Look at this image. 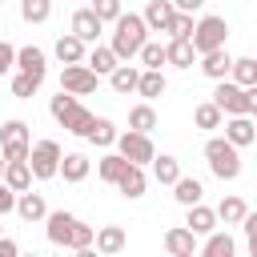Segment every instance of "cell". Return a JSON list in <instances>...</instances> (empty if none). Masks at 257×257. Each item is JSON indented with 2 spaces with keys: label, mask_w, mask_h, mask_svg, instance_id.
<instances>
[{
  "label": "cell",
  "mask_w": 257,
  "mask_h": 257,
  "mask_svg": "<svg viewBox=\"0 0 257 257\" xmlns=\"http://www.w3.org/2000/svg\"><path fill=\"white\" fill-rule=\"evenodd\" d=\"M245 92H249V116H257V84H249Z\"/></svg>",
  "instance_id": "48"
},
{
  "label": "cell",
  "mask_w": 257,
  "mask_h": 257,
  "mask_svg": "<svg viewBox=\"0 0 257 257\" xmlns=\"http://www.w3.org/2000/svg\"><path fill=\"white\" fill-rule=\"evenodd\" d=\"M16 253H20V245L8 241V237H0V257H16Z\"/></svg>",
  "instance_id": "47"
},
{
  "label": "cell",
  "mask_w": 257,
  "mask_h": 257,
  "mask_svg": "<svg viewBox=\"0 0 257 257\" xmlns=\"http://www.w3.org/2000/svg\"><path fill=\"white\" fill-rule=\"evenodd\" d=\"M44 221H48V241L68 249V237H72V225H76V217H72V213H64V209H56V213H48Z\"/></svg>",
  "instance_id": "20"
},
{
  "label": "cell",
  "mask_w": 257,
  "mask_h": 257,
  "mask_svg": "<svg viewBox=\"0 0 257 257\" xmlns=\"http://www.w3.org/2000/svg\"><path fill=\"white\" fill-rule=\"evenodd\" d=\"M173 197L189 209V205H197L201 197H205V189H201V181L197 177H177V185H173Z\"/></svg>",
  "instance_id": "31"
},
{
  "label": "cell",
  "mask_w": 257,
  "mask_h": 257,
  "mask_svg": "<svg viewBox=\"0 0 257 257\" xmlns=\"http://www.w3.org/2000/svg\"><path fill=\"white\" fill-rule=\"evenodd\" d=\"M137 92H141L145 100L161 96V92H165V72H161V68H145V72H141V84H137Z\"/></svg>",
  "instance_id": "34"
},
{
  "label": "cell",
  "mask_w": 257,
  "mask_h": 257,
  "mask_svg": "<svg viewBox=\"0 0 257 257\" xmlns=\"http://www.w3.org/2000/svg\"><path fill=\"white\" fill-rule=\"evenodd\" d=\"M116 189L128 197V201H137V197H145V189H149V177H145V169L137 165V161H128V169L120 173V181H116Z\"/></svg>",
  "instance_id": "15"
},
{
  "label": "cell",
  "mask_w": 257,
  "mask_h": 257,
  "mask_svg": "<svg viewBox=\"0 0 257 257\" xmlns=\"http://www.w3.org/2000/svg\"><path fill=\"white\" fill-rule=\"evenodd\" d=\"M241 229H245V237H249V257H257V213H245Z\"/></svg>",
  "instance_id": "44"
},
{
  "label": "cell",
  "mask_w": 257,
  "mask_h": 257,
  "mask_svg": "<svg viewBox=\"0 0 257 257\" xmlns=\"http://www.w3.org/2000/svg\"><path fill=\"white\" fill-rule=\"evenodd\" d=\"M60 145L52 141V137H44V141H36L32 145V153H28V165H32V177L36 181H52L56 173H60Z\"/></svg>",
  "instance_id": "5"
},
{
  "label": "cell",
  "mask_w": 257,
  "mask_h": 257,
  "mask_svg": "<svg viewBox=\"0 0 257 257\" xmlns=\"http://www.w3.org/2000/svg\"><path fill=\"white\" fill-rule=\"evenodd\" d=\"M12 64H16V48H12L8 40H0V76H4Z\"/></svg>",
  "instance_id": "45"
},
{
  "label": "cell",
  "mask_w": 257,
  "mask_h": 257,
  "mask_svg": "<svg viewBox=\"0 0 257 257\" xmlns=\"http://www.w3.org/2000/svg\"><path fill=\"white\" fill-rule=\"evenodd\" d=\"M141 16H145L149 32H169V24H173V16H177V4H173V0H149Z\"/></svg>",
  "instance_id": "11"
},
{
  "label": "cell",
  "mask_w": 257,
  "mask_h": 257,
  "mask_svg": "<svg viewBox=\"0 0 257 257\" xmlns=\"http://www.w3.org/2000/svg\"><path fill=\"white\" fill-rule=\"evenodd\" d=\"M4 169H8V157H4V153H0V177H4Z\"/></svg>",
  "instance_id": "49"
},
{
  "label": "cell",
  "mask_w": 257,
  "mask_h": 257,
  "mask_svg": "<svg viewBox=\"0 0 257 257\" xmlns=\"http://www.w3.org/2000/svg\"><path fill=\"white\" fill-rule=\"evenodd\" d=\"M128 128H137V133H153L157 128V108L145 100V104H133L128 108Z\"/></svg>",
  "instance_id": "29"
},
{
  "label": "cell",
  "mask_w": 257,
  "mask_h": 257,
  "mask_svg": "<svg viewBox=\"0 0 257 257\" xmlns=\"http://www.w3.org/2000/svg\"><path fill=\"white\" fill-rule=\"evenodd\" d=\"M177 4V12H201L205 8V0H173Z\"/></svg>",
  "instance_id": "46"
},
{
  "label": "cell",
  "mask_w": 257,
  "mask_h": 257,
  "mask_svg": "<svg viewBox=\"0 0 257 257\" xmlns=\"http://www.w3.org/2000/svg\"><path fill=\"white\" fill-rule=\"evenodd\" d=\"M108 84H112V92H120V96H128V92H137V84H141V68H133V64H116L112 72H108Z\"/></svg>",
  "instance_id": "22"
},
{
  "label": "cell",
  "mask_w": 257,
  "mask_h": 257,
  "mask_svg": "<svg viewBox=\"0 0 257 257\" xmlns=\"http://www.w3.org/2000/svg\"><path fill=\"white\" fill-rule=\"evenodd\" d=\"M88 169H92V165H88L84 153H64V157H60V177H64L68 185H80V181L88 177Z\"/></svg>",
  "instance_id": "23"
},
{
  "label": "cell",
  "mask_w": 257,
  "mask_h": 257,
  "mask_svg": "<svg viewBox=\"0 0 257 257\" xmlns=\"http://www.w3.org/2000/svg\"><path fill=\"white\" fill-rule=\"evenodd\" d=\"M12 209H16V189L0 177V217H4V213H12Z\"/></svg>",
  "instance_id": "43"
},
{
  "label": "cell",
  "mask_w": 257,
  "mask_h": 257,
  "mask_svg": "<svg viewBox=\"0 0 257 257\" xmlns=\"http://www.w3.org/2000/svg\"><path fill=\"white\" fill-rule=\"evenodd\" d=\"M205 161H209L217 181H237L241 177V153H237V145L229 137H213L205 145Z\"/></svg>",
  "instance_id": "3"
},
{
  "label": "cell",
  "mask_w": 257,
  "mask_h": 257,
  "mask_svg": "<svg viewBox=\"0 0 257 257\" xmlns=\"http://www.w3.org/2000/svg\"><path fill=\"white\" fill-rule=\"evenodd\" d=\"M16 213H20V221L32 225V221H44V217H48V205H44L40 193H28V189H24V193H16Z\"/></svg>",
  "instance_id": "18"
},
{
  "label": "cell",
  "mask_w": 257,
  "mask_h": 257,
  "mask_svg": "<svg viewBox=\"0 0 257 257\" xmlns=\"http://www.w3.org/2000/svg\"><path fill=\"white\" fill-rule=\"evenodd\" d=\"M245 213H249V205H245L241 197H225V201L217 205V221H225V225H241Z\"/></svg>",
  "instance_id": "33"
},
{
  "label": "cell",
  "mask_w": 257,
  "mask_h": 257,
  "mask_svg": "<svg viewBox=\"0 0 257 257\" xmlns=\"http://www.w3.org/2000/svg\"><path fill=\"white\" fill-rule=\"evenodd\" d=\"M201 72H205L209 80H225V76L233 72V56H229L225 48H213V52H205V56H201Z\"/></svg>",
  "instance_id": "17"
},
{
  "label": "cell",
  "mask_w": 257,
  "mask_h": 257,
  "mask_svg": "<svg viewBox=\"0 0 257 257\" xmlns=\"http://www.w3.org/2000/svg\"><path fill=\"white\" fill-rule=\"evenodd\" d=\"M52 52H56L60 64H80V60H88V44H84L76 32H64V36L52 44Z\"/></svg>",
  "instance_id": "13"
},
{
  "label": "cell",
  "mask_w": 257,
  "mask_h": 257,
  "mask_svg": "<svg viewBox=\"0 0 257 257\" xmlns=\"http://www.w3.org/2000/svg\"><path fill=\"white\" fill-rule=\"evenodd\" d=\"M16 68H20V72H32V76H44V72H48V56H44V48H36V44L16 48Z\"/></svg>",
  "instance_id": "16"
},
{
  "label": "cell",
  "mask_w": 257,
  "mask_h": 257,
  "mask_svg": "<svg viewBox=\"0 0 257 257\" xmlns=\"http://www.w3.org/2000/svg\"><path fill=\"white\" fill-rule=\"evenodd\" d=\"M124 169H128V157H124V153H104V157L96 161V177L108 181V185H116Z\"/></svg>",
  "instance_id": "24"
},
{
  "label": "cell",
  "mask_w": 257,
  "mask_h": 257,
  "mask_svg": "<svg viewBox=\"0 0 257 257\" xmlns=\"http://www.w3.org/2000/svg\"><path fill=\"white\" fill-rule=\"evenodd\" d=\"M225 137H229L237 149H245V145H253V141H257V120H253L249 112H237V116H229V120H225Z\"/></svg>",
  "instance_id": "12"
},
{
  "label": "cell",
  "mask_w": 257,
  "mask_h": 257,
  "mask_svg": "<svg viewBox=\"0 0 257 257\" xmlns=\"http://www.w3.org/2000/svg\"><path fill=\"white\" fill-rule=\"evenodd\" d=\"M233 249H237V245H233V237H229V233H209V241L201 245V253H205V257H233Z\"/></svg>",
  "instance_id": "37"
},
{
  "label": "cell",
  "mask_w": 257,
  "mask_h": 257,
  "mask_svg": "<svg viewBox=\"0 0 257 257\" xmlns=\"http://www.w3.org/2000/svg\"><path fill=\"white\" fill-rule=\"evenodd\" d=\"M241 88H249V84H257V56H237L233 60V72H229Z\"/></svg>",
  "instance_id": "35"
},
{
  "label": "cell",
  "mask_w": 257,
  "mask_h": 257,
  "mask_svg": "<svg viewBox=\"0 0 257 257\" xmlns=\"http://www.w3.org/2000/svg\"><path fill=\"white\" fill-rule=\"evenodd\" d=\"M40 84H44V76H32V72H16V76H12V96L28 100V96H36V92H40Z\"/></svg>",
  "instance_id": "36"
},
{
  "label": "cell",
  "mask_w": 257,
  "mask_h": 257,
  "mask_svg": "<svg viewBox=\"0 0 257 257\" xmlns=\"http://www.w3.org/2000/svg\"><path fill=\"white\" fill-rule=\"evenodd\" d=\"M116 153H124V157H128V161H137V165H149V161L157 157V149H153L149 133H137V128H128V133H120V137H116Z\"/></svg>",
  "instance_id": "9"
},
{
  "label": "cell",
  "mask_w": 257,
  "mask_h": 257,
  "mask_svg": "<svg viewBox=\"0 0 257 257\" xmlns=\"http://www.w3.org/2000/svg\"><path fill=\"white\" fill-rule=\"evenodd\" d=\"M165 56H169V64H173V68H193V60H197V48H193V40H185V36H173V40L165 44Z\"/></svg>",
  "instance_id": "21"
},
{
  "label": "cell",
  "mask_w": 257,
  "mask_h": 257,
  "mask_svg": "<svg viewBox=\"0 0 257 257\" xmlns=\"http://www.w3.org/2000/svg\"><path fill=\"white\" fill-rule=\"evenodd\" d=\"M165 249H169L173 257H193V253H197V233H193L189 225H173V229L165 233Z\"/></svg>",
  "instance_id": "14"
},
{
  "label": "cell",
  "mask_w": 257,
  "mask_h": 257,
  "mask_svg": "<svg viewBox=\"0 0 257 257\" xmlns=\"http://www.w3.org/2000/svg\"><path fill=\"white\" fill-rule=\"evenodd\" d=\"M225 36H229L225 16H201L197 28H193V48H197V56H205V52H213V48H225Z\"/></svg>",
  "instance_id": "6"
},
{
  "label": "cell",
  "mask_w": 257,
  "mask_h": 257,
  "mask_svg": "<svg viewBox=\"0 0 257 257\" xmlns=\"http://www.w3.org/2000/svg\"><path fill=\"white\" fill-rule=\"evenodd\" d=\"M48 112H52V120H56L64 133H72V137H88L92 112L80 104V96H72V92H64V88H60V96H52Z\"/></svg>",
  "instance_id": "2"
},
{
  "label": "cell",
  "mask_w": 257,
  "mask_h": 257,
  "mask_svg": "<svg viewBox=\"0 0 257 257\" xmlns=\"http://www.w3.org/2000/svg\"><path fill=\"white\" fill-rule=\"evenodd\" d=\"M185 225L197 233V237H209L213 229H217V209H209V205H189V217H185Z\"/></svg>",
  "instance_id": "19"
},
{
  "label": "cell",
  "mask_w": 257,
  "mask_h": 257,
  "mask_svg": "<svg viewBox=\"0 0 257 257\" xmlns=\"http://www.w3.org/2000/svg\"><path fill=\"white\" fill-rule=\"evenodd\" d=\"M193 124H197V128H221V124H225V112H221V104H217V100H205V104H197V108H193Z\"/></svg>",
  "instance_id": "28"
},
{
  "label": "cell",
  "mask_w": 257,
  "mask_h": 257,
  "mask_svg": "<svg viewBox=\"0 0 257 257\" xmlns=\"http://www.w3.org/2000/svg\"><path fill=\"white\" fill-rule=\"evenodd\" d=\"M145 32H149L145 16H137V12H120L116 24H112V52H116L120 60L141 56V48H145Z\"/></svg>",
  "instance_id": "1"
},
{
  "label": "cell",
  "mask_w": 257,
  "mask_h": 257,
  "mask_svg": "<svg viewBox=\"0 0 257 257\" xmlns=\"http://www.w3.org/2000/svg\"><path fill=\"white\" fill-rule=\"evenodd\" d=\"M68 28H72V32H76V36H80L84 44H96V40H100V32H104V20H100V16L92 12V8H76V12H72V24H68Z\"/></svg>",
  "instance_id": "10"
},
{
  "label": "cell",
  "mask_w": 257,
  "mask_h": 257,
  "mask_svg": "<svg viewBox=\"0 0 257 257\" xmlns=\"http://www.w3.org/2000/svg\"><path fill=\"white\" fill-rule=\"evenodd\" d=\"M116 64H120V56L112 52V44H92L88 48V68H96L100 76H108Z\"/></svg>",
  "instance_id": "26"
},
{
  "label": "cell",
  "mask_w": 257,
  "mask_h": 257,
  "mask_svg": "<svg viewBox=\"0 0 257 257\" xmlns=\"http://www.w3.org/2000/svg\"><path fill=\"white\" fill-rule=\"evenodd\" d=\"M153 177H157V185H177L181 161L177 157H153Z\"/></svg>",
  "instance_id": "32"
},
{
  "label": "cell",
  "mask_w": 257,
  "mask_h": 257,
  "mask_svg": "<svg viewBox=\"0 0 257 257\" xmlns=\"http://www.w3.org/2000/svg\"><path fill=\"white\" fill-rule=\"evenodd\" d=\"M4 181H8L16 193L32 189V165H28V161H8V169H4Z\"/></svg>",
  "instance_id": "30"
},
{
  "label": "cell",
  "mask_w": 257,
  "mask_h": 257,
  "mask_svg": "<svg viewBox=\"0 0 257 257\" xmlns=\"http://www.w3.org/2000/svg\"><path fill=\"white\" fill-rule=\"evenodd\" d=\"M128 245V237H124V229L120 225H104V229H96V253H120Z\"/></svg>",
  "instance_id": "25"
},
{
  "label": "cell",
  "mask_w": 257,
  "mask_h": 257,
  "mask_svg": "<svg viewBox=\"0 0 257 257\" xmlns=\"http://www.w3.org/2000/svg\"><path fill=\"white\" fill-rule=\"evenodd\" d=\"M116 124L108 120V116H92V124H88V137L84 141H92V145H100V149H108V145H116Z\"/></svg>",
  "instance_id": "27"
},
{
  "label": "cell",
  "mask_w": 257,
  "mask_h": 257,
  "mask_svg": "<svg viewBox=\"0 0 257 257\" xmlns=\"http://www.w3.org/2000/svg\"><path fill=\"white\" fill-rule=\"evenodd\" d=\"M92 241H96V229L84 225V221H76V225H72V237H68V249L84 253V249H92Z\"/></svg>",
  "instance_id": "39"
},
{
  "label": "cell",
  "mask_w": 257,
  "mask_h": 257,
  "mask_svg": "<svg viewBox=\"0 0 257 257\" xmlns=\"http://www.w3.org/2000/svg\"><path fill=\"white\" fill-rule=\"evenodd\" d=\"M0 153L8 157V161H28V153H32V137H28V124L24 120H4L0 124Z\"/></svg>",
  "instance_id": "4"
},
{
  "label": "cell",
  "mask_w": 257,
  "mask_h": 257,
  "mask_svg": "<svg viewBox=\"0 0 257 257\" xmlns=\"http://www.w3.org/2000/svg\"><path fill=\"white\" fill-rule=\"evenodd\" d=\"M96 80H100V72L88 68V60H80V64H64V68H60V88L72 92V96H88V92H96Z\"/></svg>",
  "instance_id": "7"
},
{
  "label": "cell",
  "mask_w": 257,
  "mask_h": 257,
  "mask_svg": "<svg viewBox=\"0 0 257 257\" xmlns=\"http://www.w3.org/2000/svg\"><path fill=\"white\" fill-rule=\"evenodd\" d=\"M0 229H4V225H0Z\"/></svg>",
  "instance_id": "50"
},
{
  "label": "cell",
  "mask_w": 257,
  "mask_h": 257,
  "mask_svg": "<svg viewBox=\"0 0 257 257\" xmlns=\"http://www.w3.org/2000/svg\"><path fill=\"white\" fill-rule=\"evenodd\" d=\"M92 12H96L104 24H116V16H120V0H92Z\"/></svg>",
  "instance_id": "42"
},
{
  "label": "cell",
  "mask_w": 257,
  "mask_h": 257,
  "mask_svg": "<svg viewBox=\"0 0 257 257\" xmlns=\"http://www.w3.org/2000/svg\"><path fill=\"white\" fill-rule=\"evenodd\" d=\"M193 12H177L173 16V24H169V36H185V40H193Z\"/></svg>",
  "instance_id": "41"
},
{
  "label": "cell",
  "mask_w": 257,
  "mask_h": 257,
  "mask_svg": "<svg viewBox=\"0 0 257 257\" xmlns=\"http://www.w3.org/2000/svg\"><path fill=\"white\" fill-rule=\"evenodd\" d=\"M213 100L221 104V112L225 116H237V112H249V92L233 80V76H225V80H217V92H213Z\"/></svg>",
  "instance_id": "8"
},
{
  "label": "cell",
  "mask_w": 257,
  "mask_h": 257,
  "mask_svg": "<svg viewBox=\"0 0 257 257\" xmlns=\"http://www.w3.org/2000/svg\"><path fill=\"white\" fill-rule=\"evenodd\" d=\"M141 64H145V68H161V64H169L165 44H149V40H145V48H141Z\"/></svg>",
  "instance_id": "40"
},
{
  "label": "cell",
  "mask_w": 257,
  "mask_h": 257,
  "mask_svg": "<svg viewBox=\"0 0 257 257\" xmlns=\"http://www.w3.org/2000/svg\"><path fill=\"white\" fill-rule=\"evenodd\" d=\"M20 16L28 24H44L52 16V0H20Z\"/></svg>",
  "instance_id": "38"
},
{
  "label": "cell",
  "mask_w": 257,
  "mask_h": 257,
  "mask_svg": "<svg viewBox=\"0 0 257 257\" xmlns=\"http://www.w3.org/2000/svg\"><path fill=\"white\" fill-rule=\"evenodd\" d=\"M0 4H4V0H0Z\"/></svg>",
  "instance_id": "51"
}]
</instances>
